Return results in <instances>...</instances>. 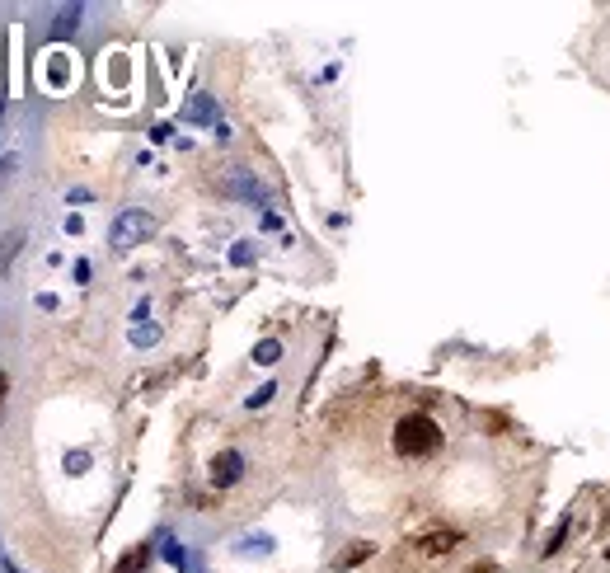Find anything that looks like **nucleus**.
Segmentation results:
<instances>
[{"mask_svg":"<svg viewBox=\"0 0 610 573\" xmlns=\"http://www.w3.org/2000/svg\"><path fill=\"white\" fill-rule=\"evenodd\" d=\"M395 451L404 461H427V456H437L442 451V428L437 419H427V414H404L395 423Z\"/></svg>","mask_w":610,"mask_h":573,"instance_id":"f257e3e1","label":"nucleus"},{"mask_svg":"<svg viewBox=\"0 0 610 573\" xmlns=\"http://www.w3.org/2000/svg\"><path fill=\"white\" fill-rule=\"evenodd\" d=\"M151 235H155V217H146V212H122V217L113 221L108 245H113V249H132V245H141V240H151Z\"/></svg>","mask_w":610,"mask_h":573,"instance_id":"f03ea898","label":"nucleus"},{"mask_svg":"<svg viewBox=\"0 0 610 573\" xmlns=\"http://www.w3.org/2000/svg\"><path fill=\"white\" fill-rule=\"evenodd\" d=\"M240 475H244V456H240V451H221V456L212 461V484H216V489L240 484Z\"/></svg>","mask_w":610,"mask_h":573,"instance_id":"7ed1b4c3","label":"nucleus"},{"mask_svg":"<svg viewBox=\"0 0 610 573\" xmlns=\"http://www.w3.org/2000/svg\"><path fill=\"white\" fill-rule=\"evenodd\" d=\"M456 545H460L456 527H437V531H423V536H418V550H423V555H446V550H456Z\"/></svg>","mask_w":610,"mask_h":573,"instance_id":"20e7f679","label":"nucleus"},{"mask_svg":"<svg viewBox=\"0 0 610 573\" xmlns=\"http://www.w3.org/2000/svg\"><path fill=\"white\" fill-rule=\"evenodd\" d=\"M371 555H376V545H371V541H352L348 550H343V555L334 559V569H338V573H348V569H357V564H366Z\"/></svg>","mask_w":610,"mask_h":573,"instance_id":"39448f33","label":"nucleus"},{"mask_svg":"<svg viewBox=\"0 0 610 573\" xmlns=\"http://www.w3.org/2000/svg\"><path fill=\"white\" fill-rule=\"evenodd\" d=\"M80 15H85V10H80V5H61L57 15H52V38H71V33H76V24H80Z\"/></svg>","mask_w":610,"mask_h":573,"instance_id":"423d86ee","label":"nucleus"},{"mask_svg":"<svg viewBox=\"0 0 610 573\" xmlns=\"http://www.w3.org/2000/svg\"><path fill=\"white\" fill-rule=\"evenodd\" d=\"M24 249V231H5L0 235V273H10V259Z\"/></svg>","mask_w":610,"mask_h":573,"instance_id":"0eeeda50","label":"nucleus"},{"mask_svg":"<svg viewBox=\"0 0 610 573\" xmlns=\"http://www.w3.org/2000/svg\"><path fill=\"white\" fill-rule=\"evenodd\" d=\"M188 118H198V123H212V118H216V104L207 99V94H193V99H188Z\"/></svg>","mask_w":610,"mask_h":573,"instance_id":"6e6552de","label":"nucleus"},{"mask_svg":"<svg viewBox=\"0 0 610 573\" xmlns=\"http://www.w3.org/2000/svg\"><path fill=\"white\" fill-rule=\"evenodd\" d=\"M146 559H151V550H146V545H137L132 555H122L118 573H141V569H146Z\"/></svg>","mask_w":610,"mask_h":573,"instance_id":"1a4fd4ad","label":"nucleus"},{"mask_svg":"<svg viewBox=\"0 0 610 573\" xmlns=\"http://www.w3.org/2000/svg\"><path fill=\"white\" fill-rule=\"evenodd\" d=\"M277 357H282V343H273V339H263L259 348H254V362H259V367H273Z\"/></svg>","mask_w":610,"mask_h":573,"instance_id":"9d476101","label":"nucleus"},{"mask_svg":"<svg viewBox=\"0 0 610 573\" xmlns=\"http://www.w3.org/2000/svg\"><path fill=\"white\" fill-rule=\"evenodd\" d=\"M277 395V386H263V390H254V395H249V409H259V404H268Z\"/></svg>","mask_w":610,"mask_h":573,"instance_id":"9b49d317","label":"nucleus"},{"mask_svg":"<svg viewBox=\"0 0 610 573\" xmlns=\"http://www.w3.org/2000/svg\"><path fill=\"white\" fill-rule=\"evenodd\" d=\"M568 536V522H559V527H554V536H549L545 541V555H554V550H559V541H564Z\"/></svg>","mask_w":610,"mask_h":573,"instance_id":"f8f14e48","label":"nucleus"},{"mask_svg":"<svg viewBox=\"0 0 610 573\" xmlns=\"http://www.w3.org/2000/svg\"><path fill=\"white\" fill-rule=\"evenodd\" d=\"M10 170H19V160H15V155H5V160H0V188H5V179H10Z\"/></svg>","mask_w":610,"mask_h":573,"instance_id":"ddd939ff","label":"nucleus"},{"mask_svg":"<svg viewBox=\"0 0 610 573\" xmlns=\"http://www.w3.org/2000/svg\"><path fill=\"white\" fill-rule=\"evenodd\" d=\"M165 555H169V564H183V550H179V541H165Z\"/></svg>","mask_w":610,"mask_h":573,"instance_id":"4468645a","label":"nucleus"},{"mask_svg":"<svg viewBox=\"0 0 610 573\" xmlns=\"http://www.w3.org/2000/svg\"><path fill=\"white\" fill-rule=\"evenodd\" d=\"M470 573H498V564H488V559H484V564H479V569H470Z\"/></svg>","mask_w":610,"mask_h":573,"instance_id":"2eb2a0df","label":"nucleus"},{"mask_svg":"<svg viewBox=\"0 0 610 573\" xmlns=\"http://www.w3.org/2000/svg\"><path fill=\"white\" fill-rule=\"evenodd\" d=\"M5 386H10V381H5V376H0V404H5Z\"/></svg>","mask_w":610,"mask_h":573,"instance_id":"dca6fc26","label":"nucleus"}]
</instances>
